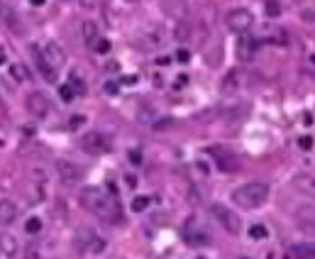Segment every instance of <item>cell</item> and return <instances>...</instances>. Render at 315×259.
<instances>
[{
    "mask_svg": "<svg viewBox=\"0 0 315 259\" xmlns=\"http://www.w3.org/2000/svg\"><path fill=\"white\" fill-rule=\"evenodd\" d=\"M39 52H42V57L47 59V64H49L54 71H59V69L66 64V54H64V49L59 47L57 42H47L44 49H39Z\"/></svg>",
    "mask_w": 315,
    "mask_h": 259,
    "instance_id": "8",
    "label": "cell"
},
{
    "mask_svg": "<svg viewBox=\"0 0 315 259\" xmlns=\"http://www.w3.org/2000/svg\"><path fill=\"white\" fill-rule=\"evenodd\" d=\"M15 218H17V203L10 201V198H2L0 201V228L12 225Z\"/></svg>",
    "mask_w": 315,
    "mask_h": 259,
    "instance_id": "13",
    "label": "cell"
},
{
    "mask_svg": "<svg viewBox=\"0 0 315 259\" xmlns=\"http://www.w3.org/2000/svg\"><path fill=\"white\" fill-rule=\"evenodd\" d=\"M210 213H213V218L220 223V228L228 232V235H239L242 230V220H239V215L228 208V205H223V203H215L213 208H210Z\"/></svg>",
    "mask_w": 315,
    "mask_h": 259,
    "instance_id": "3",
    "label": "cell"
},
{
    "mask_svg": "<svg viewBox=\"0 0 315 259\" xmlns=\"http://www.w3.org/2000/svg\"><path fill=\"white\" fill-rule=\"evenodd\" d=\"M10 71H12V79L15 81H27V74H25V66H10Z\"/></svg>",
    "mask_w": 315,
    "mask_h": 259,
    "instance_id": "22",
    "label": "cell"
},
{
    "mask_svg": "<svg viewBox=\"0 0 315 259\" xmlns=\"http://www.w3.org/2000/svg\"><path fill=\"white\" fill-rule=\"evenodd\" d=\"M7 61V54H5V49H0V64H5Z\"/></svg>",
    "mask_w": 315,
    "mask_h": 259,
    "instance_id": "32",
    "label": "cell"
},
{
    "mask_svg": "<svg viewBox=\"0 0 315 259\" xmlns=\"http://www.w3.org/2000/svg\"><path fill=\"white\" fill-rule=\"evenodd\" d=\"M266 15H269V17L281 15V5H279V2H274V0H269V2H266Z\"/></svg>",
    "mask_w": 315,
    "mask_h": 259,
    "instance_id": "23",
    "label": "cell"
},
{
    "mask_svg": "<svg viewBox=\"0 0 315 259\" xmlns=\"http://www.w3.org/2000/svg\"><path fill=\"white\" fill-rule=\"evenodd\" d=\"M259 49V39L249 37V34H239V42H237V57L242 61H252L254 54Z\"/></svg>",
    "mask_w": 315,
    "mask_h": 259,
    "instance_id": "10",
    "label": "cell"
},
{
    "mask_svg": "<svg viewBox=\"0 0 315 259\" xmlns=\"http://www.w3.org/2000/svg\"><path fill=\"white\" fill-rule=\"evenodd\" d=\"M81 2V7H86V10H98L100 7V0H79Z\"/></svg>",
    "mask_w": 315,
    "mask_h": 259,
    "instance_id": "26",
    "label": "cell"
},
{
    "mask_svg": "<svg viewBox=\"0 0 315 259\" xmlns=\"http://www.w3.org/2000/svg\"><path fill=\"white\" fill-rule=\"evenodd\" d=\"M117 90H120V86H117L115 81H108V84H105V93H108V95H115Z\"/></svg>",
    "mask_w": 315,
    "mask_h": 259,
    "instance_id": "27",
    "label": "cell"
},
{
    "mask_svg": "<svg viewBox=\"0 0 315 259\" xmlns=\"http://www.w3.org/2000/svg\"><path fill=\"white\" fill-rule=\"evenodd\" d=\"M44 2H47V0H29V5H32V7H42Z\"/></svg>",
    "mask_w": 315,
    "mask_h": 259,
    "instance_id": "31",
    "label": "cell"
},
{
    "mask_svg": "<svg viewBox=\"0 0 315 259\" xmlns=\"http://www.w3.org/2000/svg\"><path fill=\"white\" fill-rule=\"evenodd\" d=\"M34 64H37V71L42 74V79L44 81H49V84H57V71L47 64V59L42 57V52H39V47H34Z\"/></svg>",
    "mask_w": 315,
    "mask_h": 259,
    "instance_id": "14",
    "label": "cell"
},
{
    "mask_svg": "<svg viewBox=\"0 0 315 259\" xmlns=\"http://www.w3.org/2000/svg\"><path fill=\"white\" fill-rule=\"evenodd\" d=\"M42 228H44V225H42V220H39L37 215L27 218V223H25V232H27V235H39Z\"/></svg>",
    "mask_w": 315,
    "mask_h": 259,
    "instance_id": "18",
    "label": "cell"
},
{
    "mask_svg": "<svg viewBox=\"0 0 315 259\" xmlns=\"http://www.w3.org/2000/svg\"><path fill=\"white\" fill-rule=\"evenodd\" d=\"M57 172H59V178L66 181V183H76V181L81 178V169H79L74 162H69V159H59Z\"/></svg>",
    "mask_w": 315,
    "mask_h": 259,
    "instance_id": "12",
    "label": "cell"
},
{
    "mask_svg": "<svg viewBox=\"0 0 315 259\" xmlns=\"http://www.w3.org/2000/svg\"><path fill=\"white\" fill-rule=\"evenodd\" d=\"M291 257L293 259H315V245L311 242H296V245H291Z\"/></svg>",
    "mask_w": 315,
    "mask_h": 259,
    "instance_id": "15",
    "label": "cell"
},
{
    "mask_svg": "<svg viewBox=\"0 0 315 259\" xmlns=\"http://www.w3.org/2000/svg\"><path fill=\"white\" fill-rule=\"evenodd\" d=\"M291 186L303 193V196H313L315 198V173H296L291 178Z\"/></svg>",
    "mask_w": 315,
    "mask_h": 259,
    "instance_id": "11",
    "label": "cell"
},
{
    "mask_svg": "<svg viewBox=\"0 0 315 259\" xmlns=\"http://www.w3.org/2000/svg\"><path fill=\"white\" fill-rule=\"evenodd\" d=\"M266 235H269V232H266L264 225H252V228H249V237H252V240H264Z\"/></svg>",
    "mask_w": 315,
    "mask_h": 259,
    "instance_id": "21",
    "label": "cell"
},
{
    "mask_svg": "<svg viewBox=\"0 0 315 259\" xmlns=\"http://www.w3.org/2000/svg\"><path fill=\"white\" fill-rule=\"evenodd\" d=\"M210 154H213V159H215V164L220 167V172L225 173H235L239 172V162L232 157V154H228V152H223L220 147H213L210 149Z\"/></svg>",
    "mask_w": 315,
    "mask_h": 259,
    "instance_id": "9",
    "label": "cell"
},
{
    "mask_svg": "<svg viewBox=\"0 0 315 259\" xmlns=\"http://www.w3.org/2000/svg\"><path fill=\"white\" fill-rule=\"evenodd\" d=\"M25 108H27V113L32 117H37V120H44V117L49 115V110H52V103H49V98H47L44 93L34 90V93H29V95H27V100H25Z\"/></svg>",
    "mask_w": 315,
    "mask_h": 259,
    "instance_id": "6",
    "label": "cell"
},
{
    "mask_svg": "<svg viewBox=\"0 0 315 259\" xmlns=\"http://www.w3.org/2000/svg\"><path fill=\"white\" fill-rule=\"evenodd\" d=\"M239 259H247V257H239Z\"/></svg>",
    "mask_w": 315,
    "mask_h": 259,
    "instance_id": "34",
    "label": "cell"
},
{
    "mask_svg": "<svg viewBox=\"0 0 315 259\" xmlns=\"http://www.w3.org/2000/svg\"><path fill=\"white\" fill-rule=\"evenodd\" d=\"M149 203H152L149 196H135V198H132V210H135V213H142V210L149 208Z\"/></svg>",
    "mask_w": 315,
    "mask_h": 259,
    "instance_id": "19",
    "label": "cell"
},
{
    "mask_svg": "<svg viewBox=\"0 0 315 259\" xmlns=\"http://www.w3.org/2000/svg\"><path fill=\"white\" fill-rule=\"evenodd\" d=\"M225 25H228V29L235 32V34H247L249 29L254 27V15H252L249 10H244V7H235V10L228 12Z\"/></svg>",
    "mask_w": 315,
    "mask_h": 259,
    "instance_id": "4",
    "label": "cell"
},
{
    "mask_svg": "<svg viewBox=\"0 0 315 259\" xmlns=\"http://www.w3.org/2000/svg\"><path fill=\"white\" fill-rule=\"evenodd\" d=\"M127 2H137V0H127Z\"/></svg>",
    "mask_w": 315,
    "mask_h": 259,
    "instance_id": "33",
    "label": "cell"
},
{
    "mask_svg": "<svg viewBox=\"0 0 315 259\" xmlns=\"http://www.w3.org/2000/svg\"><path fill=\"white\" fill-rule=\"evenodd\" d=\"M81 29H83V42H86L88 47H93V42L98 39V25H95L93 20H86V22L81 25Z\"/></svg>",
    "mask_w": 315,
    "mask_h": 259,
    "instance_id": "17",
    "label": "cell"
},
{
    "mask_svg": "<svg viewBox=\"0 0 315 259\" xmlns=\"http://www.w3.org/2000/svg\"><path fill=\"white\" fill-rule=\"evenodd\" d=\"M83 122H86V117H71V127H76V125H83Z\"/></svg>",
    "mask_w": 315,
    "mask_h": 259,
    "instance_id": "30",
    "label": "cell"
},
{
    "mask_svg": "<svg viewBox=\"0 0 315 259\" xmlns=\"http://www.w3.org/2000/svg\"><path fill=\"white\" fill-rule=\"evenodd\" d=\"M176 59H178V61H181V64H186V61H188V59H191V54H188V52H186V49H178V54H176Z\"/></svg>",
    "mask_w": 315,
    "mask_h": 259,
    "instance_id": "28",
    "label": "cell"
},
{
    "mask_svg": "<svg viewBox=\"0 0 315 259\" xmlns=\"http://www.w3.org/2000/svg\"><path fill=\"white\" fill-rule=\"evenodd\" d=\"M59 90H61V98H64V100H74V98H76V93L71 90V86H69V84H64Z\"/></svg>",
    "mask_w": 315,
    "mask_h": 259,
    "instance_id": "25",
    "label": "cell"
},
{
    "mask_svg": "<svg viewBox=\"0 0 315 259\" xmlns=\"http://www.w3.org/2000/svg\"><path fill=\"white\" fill-rule=\"evenodd\" d=\"M298 147H301V149H306V152H308V149H313V137H311V135L298 137Z\"/></svg>",
    "mask_w": 315,
    "mask_h": 259,
    "instance_id": "24",
    "label": "cell"
},
{
    "mask_svg": "<svg viewBox=\"0 0 315 259\" xmlns=\"http://www.w3.org/2000/svg\"><path fill=\"white\" fill-rule=\"evenodd\" d=\"M105 237H98L93 230H81L76 235V250L81 252H90V255H100L105 250Z\"/></svg>",
    "mask_w": 315,
    "mask_h": 259,
    "instance_id": "5",
    "label": "cell"
},
{
    "mask_svg": "<svg viewBox=\"0 0 315 259\" xmlns=\"http://www.w3.org/2000/svg\"><path fill=\"white\" fill-rule=\"evenodd\" d=\"M37 250H39L37 245H29L27 247V259H37Z\"/></svg>",
    "mask_w": 315,
    "mask_h": 259,
    "instance_id": "29",
    "label": "cell"
},
{
    "mask_svg": "<svg viewBox=\"0 0 315 259\" xmlns=\"http://www.w3.org/2000/svg\"><path fill=\"white\" fill-rule=\"evenodd\" d=\"M232 203L242 210H254V208H261L266 198H269V186L266 183H259V181H252V183H242L232 191Z\"/></svg>",
    "mask_w": 315,
    "mask_h": 259,
    "instance_id": "2",
    "label": "cell"
},
{
    "mask_svg": "<svg viewBox=\"0 0 315 259\" xmlns=\"http://www.w3.org/2000/svg\"><path fill=\"white\" fill-rule=\"evenodd\" d=\"M81 203L88 213L98 215L100 220L105 223H120L122 220V213H120V201L115 198L113 193H108L105 188H98V186H86L81 191Z\"/></svg>",
    "mask_w": 315,
    "mask_h": 259,
    "instance_id": "1",
    "label": "cell"
},
{
    "mask_svg": "<svg viewBox=\"0 0 315 259\" xmlns=\"http://www.w3.org/2000/svg\"><path fill=\"white\" fill-rule=\"evenodd\" d=\"M81 147H83V152L93 154V157L105 154V152L110 149V144H108V140H105V135H100V132H88V135H83Z\"/></svg>",
    "mask_w": 315,
    "mask_h": 259,
    "instance_id": "7",
    "label": "cell"
},
{
    "mask_svg": "<svg viewBox=\"0 0 315 259\" xmlns=\"http://www.w3.org/2000/svg\"><path fill=\"white\" fill-rule=\"evenodd\" d=\"M95 54H108L110 52V42L105 39V37H98L95 42H93V47H90Z\"/></svg>",
    "mask_w": 315,
    "mask_h": 259,
    "instance_id": "20",
    "label": "cell"
},
{
    "mask_svg": "<svg viewBox=\"0 0 315 259\" xmlns=\"http://www.w3.org/2000/svg\"><path fill=\"white\" fill-rule=\"evenodd\" d=\"M0 252L7 255V257H15V255H17V242H15V237L0 235Z\"/></svg>",
    "mask_w": 315,
    "mask_h": 259,
    "instance_id": "16",
    "label": "cell"
}]
</instances>
